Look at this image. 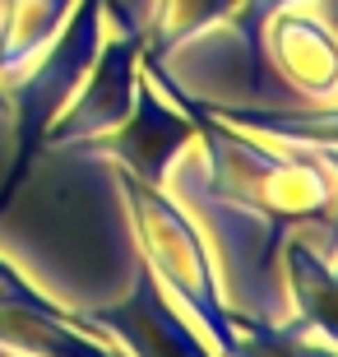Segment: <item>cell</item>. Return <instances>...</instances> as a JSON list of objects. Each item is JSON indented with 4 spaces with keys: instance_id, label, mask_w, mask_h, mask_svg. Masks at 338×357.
<instances>
[{
    "instance_id": "cell-1",
    "label": "cell",
    "mask_w": 338,
    "mask_h": 357,
    "mask_svg": "<svg viewBox=\"0 0 338 357\" xmlns=\"http://www.w3.org/2000/svg\"><path fill=\"white\" fill-rule=\"evenodd\" d=\"M121 190H125V204H130L144 265L153 269L167 283L171 297L204 325V334L218 344V357H227L236 344V330H232V316H227V302H222V288H218V265L208 255L199 223L162 185L135 181L130 172H121Z\"/></svg>"
},
{
    "instance_id": "cell-2",
    "label": "cell",
    "mask_w": 338,
    "mask_h": 357,
    "mask_svg": "<svg viewBox=\"0 0 338 357\" xmlns=\"http://www.w3.org/2000/svg\"><path fill=\"white\" fill-rule=\"evenodd\" d=\"M102 47V0H75L66 28L47 42V52L38 61H28L19 75H10V121H14V162L10 176L0 185V213L10 209L14 190L28 181L38 153L47 149V126L56 121V112L75 98V89L84 84L93 56Z\"/></svg>"
},
{
    "instance_id": "cell-3",
    "label": "cell",
    "mask_w": 338,
    "mask_h": 357,
    "mask_svg": "<svg viewBox=\"0 0 338 357\" xmlns=\"http://www.w3.org/2000/svg\"><path fill=\"white\" fill-rule=\"evenodd\" d=\"M139 52H144V28H121V38L102 42L89 75H84V84L75 89V98L47 126V144L70 149V144H89L98 135L116 130L135 107Z\"/></svg>"
},
{
    "instance_id": "cell-4",
    "label": "cell",
    "mask_w": 338,
    "mask_h": 357,
    "mask_svg": "<svg viewBox=\"0 0 338 357\" xmlns=\"http://www.w3.org/2000/svg\"><path fill=\"white\" fill-rule=\"evenodd\" d=\"M70 320L89 334H112L116 344H125V357H213L190 330V320L167 302L158 274L144 260L135 269V292L125 302L98 306V311H84Z\"/></svg>"
},
{
    "instance_id": "cell-5",
    "label": "cell",
    "mask_w": 338,
    "mask_h": 357,
    "mask_svg": "<svg viewBox=\"0 0 338 357\" xmlns=\"http://www.w3.org/2000/svg\"><path fill=\"white\" fill-rule=\"evenodd\" d=\"M190 139H195V121L185 116L171 98L162 102V98H158V84L139 70L130 116L121 121L116 130L89 139L84 149L107 153V158L116 162L121 172H130L135 181L162 185V181H167V172H171V162L181 158V149L190 144Z\"/></svg>"
},
{
    "instance_id": "cell-6",
    "label": "cell",
    "mask_w": 338,
    "mask_h": 357,
    "mask_svg": "<svg viewBox=\"0 0 338 357\" xmlns=\"http://www.w3.org/2000/svg\"><path fill=\"white\" fill-rule=\"evenodd\" d=\"M213 116H222L227 126H241L250 135H264L273 144L287 149H306L311 158H320L334 176V213L325 223V246L320 255H338V107L320 102H301V107H218L204 102Z\"/></svg>"
},
{
    "instance_id": "cell-7",
    "label": "cell",
    "mask_w": 338,
    "mask_h": 357,
    "mask_svg": "<svg viewBox=\"0 0 338 357\" xmlns=\"http://www.w3.org/2000/svg\"><path fill=\"white\" fill-rule=\"evenodd\" d=\"M264 56L278 61V75L301 93V102L338 98V38L325 19L297 14L292 5L278 10L264 28Z\"/></svg>"
},
{
    "instance_id": "cell-8",
    "label": "cell",
    "mask_w": 338,
    "mask_h": 357,
    "mask_svg": "<svg viewBox=\"0 0 338 357\" xmlns=\"http://www.w3.org/2000/svg\"><path fill=\"white\" fill-rule=\"evenodd\" d=\"M283 269H287V288H292V306H297L292 330L297 334L320 330L329 344H338V283H334V274H329L320 246L287 237Z\"/></svg>"
},
{
    "instance_id": "cell-9",
    "label": "cell",
    "mask_w": 338,
    "mask_h": 357,
    "mask_svg": "<svg viewBox=\"0 0 338 357\" xmlns=\"http://www.w3.org/2000/svg\"><path fill=\"white\" fill-rule=\"evenodd\" d=\"M75 0H0V84L47 52Z\"/></svg>"
},
{
    "instance_id": "cell-10",
    "label": "cell",
    "mask_w": 338,
    "mask_h": 357,
    "mask_svg": "<svg viewBox=\"0 0 338 357\" xmlns=\"http://www.w3.org/2000/svg\"><path fill=\"white\" fill-rule=\"evenodd\" d=\"M236 10V0H153V10L144 19V52L153 61H167L181 42L199 38L204 28Z\"/></svg>"
},
{
    "instance_id": "cell-11",
    "label": "cell",
    "mask_w": 338,
    "mask_h": 357,
    "mask_svg": "<svg viewBox=\"0 0 338 357\" xmlns=\"http://www.w3.org/2000/svg\"><path fill=\"white\" fill-rule=\"evenodd\" d=\"M236 330V344L227 357H301V339L306 334L292 330V320H255L241 311H227Z\"/></svg>"
},
{
    "instance_id": "cell-12",
    "label": "cell",
    "mask_w": 338,
    "mask_h": 357,
    "mask_svg": "<svg viewBox=\"0 0 338 357\" xmlns=\"http://www.w3.org/2000/svg\"><path fill=\"white\" fill-rule=\"evenodd\" d=\"M287 5H301V0H236V10L227 14L232 28L241 33V42H246V61H250V79H255V89H264V79H269L264 28H269V19L278 10H287Z\"/></svg>"
},
{
    "instance_id": "cell-13",
    "label": "cell",
    "mask_w": 338,
    "mask_h": 357,
    "mask_svg": "<svg viewBox=\"0 0 338 357\" xmlns=\"http://www.w3.org/2000/svg\"><path fill=\"white\" fill-rule=\"evenodd\" d=\"M0 306H38V311H66V306H56L47 292H38L28 283L10 260H0Z\"/></svg>"
},
{
    "instance_id": "cell-14",
    "label": "cell",
    "mask_w": 338,
    "mask_h": 357,
    "mask_svg": "<svg viewBox=\"0 0 338 357\" xmlns=\"http://www.w3.org/2000/svg\"><path fill=\"white\" fill-rule=\"evenodd\" d=\"M301 357H338V348H320V344H306L301 339Z\"/></svg>"
},
{
    "instance_id": "cell-15",
    "label": "cell",
    "mask_w": 338,
    "mask_h": 357,
    "mask_svg": "<svg viewBox=\"0 0 338 357\" xmlns=\"http://www.w3.org/2000/svg\"><path fill=\"white\" fill-rule=\"evenodd\" d=\"M0 112H5V116H10V98H5V89H0Z\"/></svg>"
},
{
    "instance_id": "cell-16",
    "label": "cell",
    "mask_w": 338,
    "mask_h": 357,
    "mask_svg": "<svg viewBox=\"0 0 338 357\" xmlns=\"http://www.w3.org/2000/svg\"><path fill=\"white\" fill-rule=\"evenodd\" d=\"M329 274H334V283H338V265H329Z\"/></svg>"
},
{
    "instance_id": "cell-17",
    "label": "cell",
    "mask_w": 338,
    "mask_h": 357,
    "mask_svg": "<svg viewBox=\"0 0 338 357\" xmlns=\"http://www.w3.org/2000/svg\"><path fill=\"white\" fill-rule=\"evenodd\" d=\"M0 357H19V353H5V348H0Z\"/></svg>"
}]
</instances>
